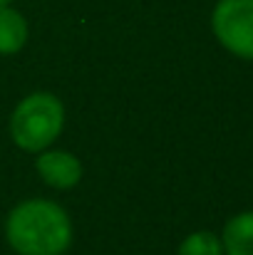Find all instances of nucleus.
I'll return each mask as SVG.
<instances>
[{
  "label": "nucleus",
  "mask_w": 253,
  "mask_h": 255,
  "mask_svg": "<svg viewBox=\"0 0 253 255\" xmlns=\"http://www.w3.org/2000/svg\"><path fill=\"white\" fill-rule=\"evenodd\" d=\"M7 243L20 255H60L72 243V223L52 201H25L7 216Z\"/></svg>",
  "instance_id": "nucleus-1"
},
{
  "label": "nucleus",
  "mask_w": 253,
  "mask_h": 255,
  "mask_svg": "<svg viewBox=\"0 0 253 255\" xmlns=\"http://www.w3.org/2000/svg\"><path fill=\"white\" fill-rule=\"evenodd\" d=\"M62 122L65 109L60 99L50 92H35L15 107L10 119V134L20 149L42 151L60 136Z\"/></svg>",
  "instance_id": "nucleus-2"
},
{
  "label": "nucleus",
  "mask_w": 253,
  "mask_h": 255,
  "mask_svg": "<svg viewBox=\"0 0 253 255\" xmlns=\"http://www.w3.org/2000/svg\"><path fill=\"white\" fill-rule=\"evenodd\" d=\"M211 30L231 55L253 62V0H219Z\"/></svg>",
  "instance_id": "nucleus-3"
},
{
  "label": "nucleus",
  "mask_w": 253,
  "mask_h": 255,
  "mask_svg": "<svg viewBox=\"0 0 253 255\" xmlns=\"http://www.w3.org/2000/svg\"><path fill=\"white\" fill-rule=\"evenodd\" d=\"M37 173L55 188H72L82 178V164L67 151H45L37 156Z\"/></svg>",
  "instance_id": "nucleus-4"
},
{
  "label": "nucleus",
  "mask_w": 253,
  "mask_h": 255,
  "mask_svg": "<svg viewBox=\"0 0 253 255\" xmlns=\"http://www.w3.org/2000/svg\"><path fill=\"white\" fill-rule=\"evenodd\" d=\"M224 255H253V211L236 213L224 228Z\"/></svg>",
  "instance_id": "nucleus-5"
},
{
  "label": "nucleus",
  "mask_w": 253,
  "mask_h": 255,
  "mask_svg": "<svg viewBox=\"0 0 253 255\" xmlns=\"http://www.w3.org/2000/svg\"><path fill=\"white\" fill-rule=\"evenodd\" d=\"M27 40V22L12 7H0V55H15Z\"/></svg>",
  "instance_id": "nucleus-6"
},
{
  "label": "nucleus",
  "mask_w": 253,
  "mask_h": 255,
  "mask_svg": "<svg viewBox=\"0 0 253 255\" xmlns=\"http://www.w3.org/2000/svg\"><path fill=\"white\" fill-rule=\"evenodd\" d=\"M176 255H224V246H221V241L214 233L199 231V233H191L179 246Z\"/></svg>",
  "instance_id": "nucleus-7"
},
{
  "label": "nucleus",
  "mask_w": 253,
  "mask_h": 255,
  "mask_svg": "<svg viewBox=\"0 0 253 255\" xmlns=\"http://www.w3.org/2000/svg\"><path fill=\"white\" fill-rule=\"evenodd\" d=\"M12 0H0V7H5V5H10Z\"/></svg>",
  "instance_id": "nucleus-8"
}]
</instances>
